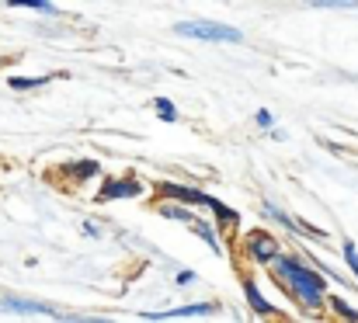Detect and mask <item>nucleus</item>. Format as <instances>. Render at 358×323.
<instances>
[{
	"label": "nucleus",
	"instance_id": "obj_1",
	"mask_svg": "<svg viewBox=\"0 0 358 323\" xmlns=\"http://www.w3.org/2000/svg\"><path fill=\"white\" fill-rule=\"evenodd\" d=\"M275 275H278L282 285H289V289L299 296V303H303L306 310H320V306L327 303V299H324V275H317L313 268H306L299 257L282 254V257L275 261Z\"/></svg>",
	"mask_w": 358,
	"mask_h": 323
},
{
	"label": "nucleus",
	"instance_id": "obj_2",
	"mask_svg": "<svg viewBox=\"0 0 358 323\" xmlns=\"http://www.w3.org/2000/svg\"><path fill=\"white\" fill-rule=\"evenodd\" d=\"M178 35L185 38H199V42H240V28H230V24H220V21H181L174 24Z\"/></svg>",
	"mask_w": 358,
	"mask_h": 323
},
{
	"label": "nucleus",
	"instance_id": "obj_3",
	"mask_svg": "<svg viewBox=\"0 0 358 323\" xmlns=\"http://www.w3.org/2000/svg\"><path fill=\"white\" fill-rule=\"evenodd\" d=\"M243 250H247V257L257 261V264H275V261L282 257L278 240H275L271 233H264V229H250V233L243 236Z\"/></svg>",
	"mask_w": 358,
	"mask_h": 323
},
{
	"label": "nucleus",
	"instance_id": "obj_4",
	"mask_svg": "<svg viewBox=\"0 0 358 323\" xmlns=\"http://www.w3.org/2000/svg\"><path fill=\"white\" fill-rule=\"evenodd\" d=\"M136 195H143V185H139V181H132V178H112V181H105V185H101V192H98V202L136 199Z\"/></svg>",
	"mask_w": 358,
	"mask_h": 323
},
{
	"label": "nucleus",
	"instance_id": "obj_5",
	"mask_svg": "<svg viewBox=\"0 0 358 323\" xmlns=\"http://www.w3.org/2000/svg\"><path fill=\"white\" fill-rule=\"evenodd\" d=\"M160 195L171 199V202H185V206H209L213 202V195H206L199 188H188V185H164Z\"/></svg>",
	"mask_w": 358,
	"mask_h": 323
},
{
	"label": "nucleus",
	"instance_id": "obj_6",
	"mask_svg": "<svg viewBox=\"0 0 358 323\" xmlns=\"http://www.w3.org/2000/svg\"><path fill=\"white\" fill-rule=\"evenodd\" d=\"M0 306H3L7 313H42V317H56L52 306H45V303H31V299H17V296H3ZM56 320H59V317H56Z\"/></svg>",
	"mask_w": 358,
	"mask_h": 323
},
{
	"label": "nucleus",
	"instance_id": "obj_7",
	"mask_svg": "<svg viewBox=\"0 0 358 323\" xmlns=\"http://www.w3.org/2000/svg\"><path fill=\"white\" fill-rule=\"evenodd\" d=\"M216 306L213 303H192V306H178V310H164V313H150V320H174V317H209Z\"/></svg>",
	"mask_w": 358,
	"mask_h": 323
},
{
	"label": "nucleus",
	"instance_id": "obj_8",
	"mask_svg": "<svg viewBox=\"0 0 358 323\" xmlns=\"http://www.w3.org/2000/svg\"><path fill=\"white\" fill-rule=\"evenodd\" d=\"M243 292H247V303H250V310H254V313H261V317H275V306L257 292V285H254L250 278H243Z\"/></svg>",
	"mask_w": 358,
	"mask_h": 323
},
{
	"label": "nucleus",
	"instance_id": "obj_9",
	"mask_svg": "<svg viewBox=\"0 0 358 323\" xmlns=\"http://www.w3.org/2000/svg\"><path fill=\"white\" fill-rule=\"evenodd\" d=\"M66 174H70L73 181H87V178L101 174V164H98V160H77V164L66 167Z\"/></svg>",
	"mask_w": 358,
	"mask_h": 323
},
{
	"label": "nucleus",
	"instance_id": "obj_10",
	"mask_svg": "<svg viewBox=\"0 0 358 323\" xmlns=\"http://www.w3.org/2000/svg\"><path fill=\"white\" fill-rule=\"evenodd\" d=\"M327 303H331V310H334V313H338L341 320H348V323H358V310H355V306H352V303H345L341 296H331Z\"/></svg>",
	"mask_w": 358,
	"mask_h": 323
},
{
	"label": "nucleus",
	"instance_id": "obj_11",
	"mask_svg": "<svg viewBox=\"0 0 358 323\" xmlns=\"http://www.w3.org/2000/svg\"><path fill=\"white\" fill-rule=\"evenodd\" d=\"M52 77H7V84L14 87V91H31V87H42V84H49Z\"/></svg>",
	"mask_w": 358,
	"mask_h": 323
},
{
	"label": "nucleus",
	"instance_id": "obj_12",
	"mask_svg": "<svg viewBox=\"0 0 358 323\" xmlns=\"http://www.w3.org/2000/svg\"><path fill=\"white\" fill-rule=\"evenodd\" d=\"M209 209L216 213L220 226H234V222H237V213H234V209H227V206H223L220 199H213V202H209Z\"/></svg>",
	"mask_w": 358,
	"mask_h": 323
},
{
	"label": "nucleus",
	"instance_id": "obj_13",
	"mask_svg": "<svg viewBox=\"0 0 358 323\" xmlns=\"http://www.w3.org/2000/svg\"><path fill=\"white\" fill-rule=\"evenodd\" d=\"M192 229H195V233H199V236H202V240H206V243H209V247H213V250H216V254H220V250H223V247H220V240H216V233H213V226H209V222H202V219H199V222H195V226H192Z\"/></svg>",
	"mask_w": 358,
	"mask_h": 323
},
{
	"label": "nucleus",
	"instance_id": "obj_14",
	"mask_svg": "<svg viewBox=\"0 0 358 323\" xmlns=\"http://www.w3.org/2000/svg\"><path fill=\"white\" fill-rule=\"evenodd\" d=\"M160 213L167 215V219H178V222H192V226L199 222L195 215L188 213V209H181V206H160Z\"/></svg>",
	"mask_w": 358,
	"mask_h": 323
},
{
	"label": "nucleus",
	"instance_id": "obj_15",
	"mask_svg": "<svg viewBox=\"0 0 358 323\" xmlns=\"http://www.w3.org/2000/svg\"><path fill=\"white\" fill-rule=\"evenodd\" d=\"M153 108H157V115H160L164 122H178V108H174V101H167V98H157V101H153Z\"/></svg>",
	"mask_w": 358,
	"mask_h": 323
},
{
	"label": "nucleus",
	"instance_id": "obj_16",
	"mask_svg": "<svg viewBox=\"0 0 358 323\" xmlns=\"http://www.w3.org/2000/svg\"><path fill=\"white\" fill-rule=\"evenodd\" d=\"M14 7H24V10H38V14H56V7H52V3H45V0H17Z\"/></svg>",
	"mask_w": 358,
	"mask_h": 323
},
{
	"label": "nucleus",
	"instance_id": "obj_17",
	"mask_svg": "<svg viewBox=\"0 0 358 323\" xmlns=\"http://www.w3.org/2000/svg\"><path fill=\"white\" fill-rule=\"evenodd\" d=\"M341 254H345V261H348L352 275L358 278V250H355V243H352V240H345V243H341Z\"/></svg>",
	"mask_w": 358,
	"mask_h": 323
},
{
	"label": "nucleus",
	"instance_id": "obj_18",
	"mask_svg": "<svg viewBox=\"0 0 358 323\" xmlns=\"http://www.w3.org/2000/svg\"><path fill=\"white\" fill-rule=\"evenodd\" d=\"M59 323H115V320H101V317H59Z\"/></svg>",
	"mask_w": 358,
	"mask_h": 323
},
{
	"label": "nucleus",
	"instance_id": "obj_19",
	"mask_svg": "<svg viewBox=\"0 0 358 323\" xmlns=\"http://www.w3.org/2000/svg\"><path fill=\"white\" fill-rule=\"evenodd\" d=\"M192 282H195V271H181L178 275V285H192Z\"/></svg>",
	"mask_w": 358,
	"mask_h": 323
},
{
	"label": "nucleus",
	"instance_id": "obj_20",
	"mask_svg": "<svg viewBox=\"0 0 358 323\" xmlns=\"http://www.w3.org/2000/svg\"><path fill=\"white\" fill-rule=\"evenodd\" d=\"M257 125H264V129H271V115H268V111H257Z\"/></svg>",
	"mask_w": 358,
	"mask_h": 323
}]
</instances>
